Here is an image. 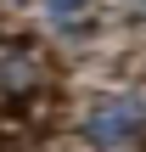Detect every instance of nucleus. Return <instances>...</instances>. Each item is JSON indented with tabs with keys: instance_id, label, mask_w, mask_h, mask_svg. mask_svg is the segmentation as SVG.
<instances>
[{
	"instance_id": "1",
	"label": "nucleus",
	"mask_w": 146,
	"mask_h": 152,
	"mask_svg": "<svg viewBox=\"0 0 146 152\" xmlns=\"http://www.w3.org/2000/svg\"><path fill=\"white\" fill-rule=\"evenodd\" d=\"M79 135L96 152H118L135 135H146V96H101L79 113Z\"/></svg>"
},
{
	"instance_id": "2",
	"label": "nucleus",
	"mask_w": 146,
	"mask_h": 152,
	"mask_svg": "<svg viewBox=\"0 0 146 152\" xmlns=\"http://www.w3.org/2000/svg\"><path fill=\"white\" fill-rule=\"evenodd\" d=\"M51 85V62L28 39H0V96L6 102H34Z\"/></svg>"
},
{
	"instance_id": "3",
	"label": "nucleus",
	"mask_w": 146,
	"mask_h": 152,
	"mask_svg": "<svg viewBox=\"0 0 146 152\" xmlns=\"http://www.w3.org/2000/svg\"><path fill=\"white\" fill-rule=\"evenodd\" d=\"M45 6V17H56V23H79V11H90V0H39Z\"/></svg>"
},
{
	"instance_id": "4",
	"label": "nucleus",
	"mask_w": 146,
	"mask_h": 152,
	"mask_svg": "<svg viewBox=\"0 0 146 152\" xmlns=\"http://www.w3.org/2000/svg\"><path fill=\"white\" fill-rule=\"evenodd\" d=\"M129 11H135V17H146V0H129Z\"/></svg>"
}]
</instances>
